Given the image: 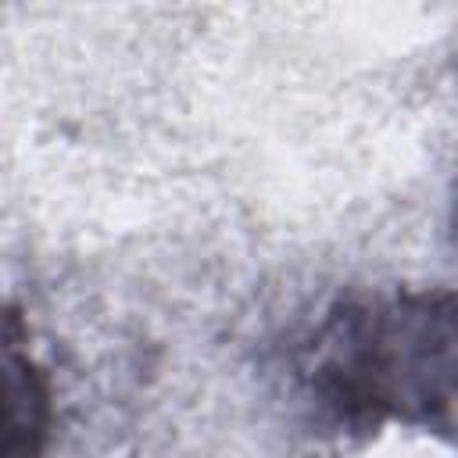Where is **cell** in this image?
Masks as SVG:
<instances>
[{
  "mask_svg": "<svg viewBox=\"0 0 458 458\" xmlns=\"http://www.w3.org/2000/svg\"><path fill=\"white\" fill-rule=\"evenodd\" d=\"M301 376L340 422H401L458 451V290L394 286L336 301Z\"/></svg>",
  "mask_w": 458,
  "mask_h": 458,
  "instance_id": "obj_1",
  "label": "cell"
},
{
  "mask_svg": "<svg viewBox=\"0 0 458 458\" xmlns=\"http://www.w3.org/2000/svg\"><path fill=\"white\" fill-rule=\"evenodd\" d=\"M7 458H39L47 437V390L29 354L18 351L14 326L7 329Z\"/></svg>",
  "mask_w": 458,
  "mask_h": 458,
  "instance_id": "obj_2",
  "label": "cell"
}]
</instances>
